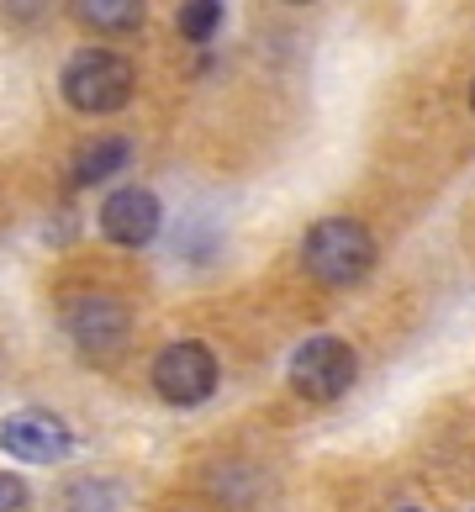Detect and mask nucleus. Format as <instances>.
<instances>
[{"label": "nucleus", "instance_id": "1", "mask_svg": "<svg viewBox=\"0 0 475 512\" xmlns=\"http://www.w3.org/2000/svg\"><path fill=\"white\" fill-rule=\"evenodd\" d=\"M301 270H307L317 286H359L375 270V238L365 222L354 217H328L317 222L307 238H301Z\"/></svg>", "mask_w": 475, "mask_h": 512}, {"label": "nucleus", "instance_id": "2", "mask_svg": "<svg viewBox=\"0 0 475 512\" xmlns=\"http://www.w3.org/2000/svg\"><path fill=\"white\" fill-rule=\"evenodd\" d=\"M132 85H138V74L111 48H80L64 64V80H59L64 101L80 117H111V111H122L132 101Z\"/></svg>", "mask_w": 475, "mask_h": 512}, {"label": "nucleus", "instance_id": "3", "mask_svg": "<svg viewBox=\"0 0 475 512\" xmlns=\"http://www.w3.org/2000/svg\"><path fill=\"white\" fill-rule=\"evenodd\" d=\"M64 322H69L74 349H80L85 359H95V365H111V359L127 349V338H132V312H127L111 291L74 296L69 312H64Z\"/></svg>", "mask_w": 475, "mask_h": 512}, {"label": "nucleus", "instance_id": "4", "mask_svg": "<svg viewBox=\"0 0 475 512\" xmlns=\"http://www.w3.org/2000/svg\"><path fill=\"white\" fill-rule=\"evenodd\" d=\"M148 381H154L159 402H169V407H201L206 396L217 391V359H212L206 344L180 338V344H169V349L154 354Z\"/></svg>", "mask_w": 475, "mask_h": 512}, {"label": "nucleus", "instance_id": "5", "mask_svg": "<svg viewBox=\"0 0 475 512\" xmlns=\"http://www.w3.org/2000/svg\"><path fill=\"white\" fill-rule=\"evenodd\" d=\"M359 375V359L344 338H307L296 354H291V386L307 396V402H338Z\"/></svg>", "mask_w": 475, "mask_h": 512}, {"label": "nucleus", "instance_id": "6", "mask_svg": "<svg viewBox=\"0 0 475 512\" xmlns=\"http://www.w3.org/2000/svg\"><path fill=\"white\" fill-rule=\"evenodd\" d=\"M159 196L143 191V185H122V191H111L101 201V238L117 243V249H148L159 233Z\"/></svg>", "mask_w": 475, "mask_h": 512}, {"label": "nucleus", "instance_id": "7", "mask_svg": "<svg viewBox=\"0 0 475 512\" xmlns=\"http://www.w3.org/2000/svg\"><path fill=\"white\" fill-rule=\"evenodd\" d=\"M0 449L22 465H53L69 454V428L48 412H11L0 417Z\"/></svg>", "mask_w": 475, "mask_h": 512}, {"label": "nucleus", "instance_id": "8", "mask_svg": "<svg viewBox=\"0 0 475 512\" xmlns=\"http://www.w3.org/2000/svg\"><path fill=\"white\" fill-rule=\"evenodd\" d=\"M69 16L85 32L122 37V32H138L143 27V0H69Z\"/></svg>", "mask_w": 475, "mask_h": 512}, {"label": "nucleus", "instance_id": "9", "mask_svg": "<svg viewBox=\"0 0 475 512\" xmlns=\"http://www.w3.org/2000/svg\"><path fill=\"white\" fill-rule=\"evenodd\" d=\"M132 159V143L127 138H95L74 154V185H101L111 175H122Z\"/></svg>", "mask_w": 475, "mask_h": 512}, {"label": "nucleus", "instance_id": "10", "mask_svg": "<svg viewBox=\"0 0 475 512\" xmlns=\"http://www.w3.org/2000/svg\"><path fill=\"white\" fill-rule=\"evenodd\" d=\"M175 27L185 43H212V32L222 27V0H185Z\"/></svg>", "mask_w": 475, "mask_h": 512}, {"label": "nucleus", "instance_id": "11", "mask_svg": "<svg viewBox=\"0 0 475 512\" xmlns=\"http://www.w3.org/2000/svg\"><path fill=\"white\" fill-rule=\"evenodd\" d=\"M22 502H27V486L16 481L11 470H0V512H16Z\"/></svg>", "mask_w": 475, "mask_h": 512}, {"label": "nucleus", "instance_id": "12", "mask_svg": "<svg viewBox=\"0 0 475 512\" xmlns=\"http://www.w3.org/2000/svg\"><path fill=\"white\" fill-rule=\"evenodd\" d=\"M470 106H475V85H470Z\"/></svg>", "mask_w": 475, "mask_h": 512}, {"label": "nucleus", "instance_id": "13", "mask_svg": "<svg viewBox=\"0 0 475 512\" xmlns=\"http://www.w3.org/2000/svg\"><path fill=\"white\" fill-rule=\"evenodd\" d=\"M291 6H307V0H291Z\"/></svg>", "mask_w": 475, "mask_h": 512}]
</instances>
